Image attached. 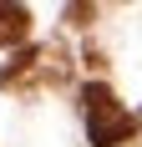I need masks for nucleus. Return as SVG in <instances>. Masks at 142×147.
Returning <instances> with one entry per match:
<instances>
[{
    "label": "nucleus",
    "mask_w": 142,
    "mask_h": 147,
    "mask_svg": "<svg viewBox=\"0 0 142 147\" xmlns=\"http://www.w3.org/2000/svg\"><path fill=\"white\" fill-rule=\"evenodd\" d=\"M81 96H86V132H91L97 147H117V142H127V137L137 132V117L122 112L107 86H86Z\"/></svg>",
    "instance_id": "obj_1"
},
{
    "label": "nucleus",
    "mask_w": 142,
    "mask_h": 147,
    "mask_svg": "<svg viewBox=\"0 0 142 147\" xmlns=\"http://www.w3.org/2000/svg\"><path fill=\"white\" fill-rule=\"evenodd\" d=\"M26 30H30V10H26V5H10V0H0V46L26 41Z\"/></svg>",
    "instance_id": "obj_2"
}]
</instances>
